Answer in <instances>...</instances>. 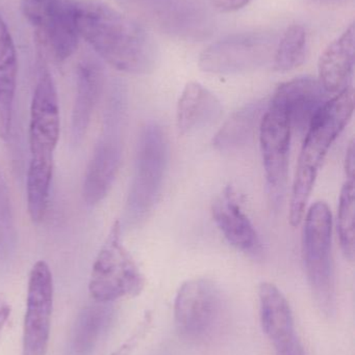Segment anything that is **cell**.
<instances>
[{
    "label": "cell",
    "instance_id": "4fadbf2b",
    "mask_svg": "<svg viewBox=\"0 0 355 355\" xmlns=\"http://www.w3.org/2000/svg\"><path fill=\"white\" fill-rule=\"evenodd\" d=\"M260 320L276 355H306L296 334L291 306L274 284L262 283L258 287Z\"/></svg>",
    "mask_w": 355,
    "mask_h": 355
},
{
    "label": "cell",
    "instance_id": "484cf974",
    "mask_svg": "<svg viewBox=\"0 0 355 355\" xmlns=\"http://www.w3.org/2000/svg\"><path fill=\"white\" fill-rule=\"evenodd\" d=\"M12 229L10 198L6 181L0 172V245L6 238L10 237Z\"/></svg>",
    "mask_w": 355,
    "mask_h": 355
},
{
    "label": "cell",
    "instance_id": "4316f807",
    "mask_svg": "<svg viewBox=\"0 0 355 355\" xmlns=\"http://www.w3.org/2000/svg\"><path fill=\"white\" fill-rule=\"evenodd\" d=\"M252 0H210L213 6L221 12H235L248 6Z\"/></svg>",
    "mask_w": 355,
    "mask_h": 355
},
{
    "label": "cell",
    "instance_id": "ffe728a7",
    "mask_svg": "<svg viewBox=\"0 0 355 355\" xmlns=\"http://www.w3.org/2000/svg\"><path fill=\"white\" fill-rule=\"evenodd\" d=\"M18 78V55L8 25L0 16V139L8 141L12 131Z\"/></svg>",
    "mask_w": 355,
    "mask_h": 355
},
{
    "label": "cell",
    "instance_id": "ac0fdd59",
    "mask_svg": "<svg viewBox=\"0 0 355 355\" xmlns=\"http://www.w3.org/2000/svg\"><path fill=\"white\" fill-rule=\"evenodd\" d=\"M218 98L198 83L185 85L177 103V128L181 135L195 132L216 122L222 114Z\"/></svg>",
    "mask_w": 355,
    "mask_h": 355
},
{
    "label": "cell",
    "instance_id": "9a60e30c",
    "mask_svg": "<svg viewBox=\"0 0 355 355\" xmlns=\"http://www.w3.org/2000/svg\"><path fill=\"white\" fill-rule=\"evenodd\" d=\"M212 213L217 227L231 245L249 256L258 257L262 254L260 237L242 210L233 188H226L215 200Z\"/></svg>",
    "mask_w": 355,
    "mask_h": 355
},
{
    "label": "cell",
    "instance_id": "603a6c76",
    "mask_svg": "<svg viewBox=\"0 0 355 355\" xmlns=\"http://www.w3.org/2000/svg\"><path fill=\"white\" fill-rule=\"evenodd\" d=\"M306 54V31L302 25H292L277 43L273 66L279 72L294 70L304 64Z\"/></svg>",
    "mask_w": 355,
    "mask_h": 355
},
{
    "label": "cell",
    "instance_id": "7c38bea8",
    "mask_svg": "<svg viewBox=\"0 0 355 355\" xmlns=\"http://www.w3.org/2000/svg\"><path fill=\"white\" fill-rule=\"evenodd\" d=\"M60 139V104L49 71L41 67L29 114L28 141L31 157H53Z\"/></svg>",
    "mask_w": 355,
    "mask_h": 355
},
{
    "label": "cell",
    "instance_id": "44dd1931",
    "mask_svg": "<svg viewBox=\"0 0 355 355\" xmlns=\"http://www.w3.org/2000/svg\"><path fill=\"white\" fill-rule=\"evenodd\" d=\"M265 106L263 102L247 104L233 112L213 139L215 149L221 152L233 151L249 143L261 122Z\"/></svg>",
    "mask_w": 355,
    "mask_h": 355
},
{
    "label": "cell",
    "instance_id": "2e32d148",
    "mask_svg": "<svg viewBox=\"0 0 355 355\" xmlns=\"http://www.w3.org/2000/svg\"><path fill=\"white\" fill-rule=\"evenodd\" d=\"M354 24H352L319 60V83L329 95H338L350 87L354 69Z\"/></svg>",
    "mask_w": 355,
    "mask_h": 355
},
{
    "label": "cell",
    "instance_id": "ba28073f",
    "mask_svg": "<svg viewBox=\"0 0 355 355\" xmlns=\"http://www.w3.org/2000/svg\"><path fill=\"white\" fill-rule=\"evenodd\" d=\"M117 95L108 110L104 135L94 150L83 179V200L90 206L97 205L108 196L122 160L126 107L121 94Z\"/></svg>",
    "mask_w": 355,
    "mask_h": 355
},
{
    "label": "cell",
    "instance_id": "9c48e42d",
    "mask_svg": "<svg viewBox=\"0 0 355 355\" xmlns=\"http://www.w3.org/2000/svg\"><path fill=\"white\" fill-rule=\"evenodd\" d=\"M223 312L220 289L208 279H192L179 287L175 296V327L188 340H204L219 327Z\"/></svg>",
    "mask_w": 355,
    "mask_h": 355
},
{
    "label": "cell",
    "instance_id": "7402d4cb",
    "mask_svg": "<svg viewBox=\"0 0 355 355\" xmlns=\"http://www.w3.org/2000/svg\"><path fill=\"white\" fill-rule=\"evenodd\" d=\"M53 157H31L26 176V204L33 223L45 218L49 206Z\"/></svg>",
    "mask_w": 355,
    "mask_h": 355
},
{
    "label": "cell",
    "instance_id": "277c9868",
    "mask_svg": "<svg viewBox=\"0 0 355 355\" xmlns=\"http://www.w3.org/2000/svg\"><path fill=\"white\" fill-rule=\"evenodd\" d=\"M167 159L168 145L162 127L147 123L140 135L135 174L125 206L127 225H138L154 210L162 190Z\"/></svg>",
    "mask_w": 355,
    "mask_h": 355
},
{
    "label": "cell",
    "instance_id": "d4e9b609",
    "mask_svg": "<svg viewBox=\"0 0 355 355\" xmlns=\"http://www.w3.org/2000/svg\"><path fill=\"white\" fill-rule=\"evenodd\" d=\"M151 323L152 314L150 312H146V314L144 315L143 318L133 331V335L118 349L115 350L112 355H133L140 342L146 337L148 331H149Z\"/></svg>",
    "mask_w": 355,
    "mask_h": 355
},
{
    "label": "cell",
    "instance_id": "6da1fadb",
    "mask_svg": "<svg viewBox=\"0 0 355 355\" xmlns=\"http://www.w3.org/2000/svg\"><path fill=\"white\" fill-rule=\"evenodd\" d=\"M76 26L96 53L113 68L129 74H147L156 64L154 40L133 19L99 0H79Z\"/></svg>",
    "mask_w": 355,
    "mask_h": 355
},
{
    "label": "cell",
    "instance_id": "8992f818",
    "mask_svg": "<svg viewBox=\"0 0 355 355\" xmlns=\"http://www.w3.org/2000/svg\"><path fill=\"white\" fill-rule=\"evenodd\" d=\"M76 0H21V10L40 47L56 62L70 58L79 46Z\"/></svg>",
    "mask_w": 355,
    "mask_h": 355
},
{
    "label": "cell",
    "instance_id": "30bf717a",
    "mask_svg": "<svg viewBox=\"0 0 355 355\" xmlns=\"http://www.w3.org/2000/svg\"><path fill=\"white\" fill-rule=\"evenodd\" d=\"M52 309L53 279L51 270L45 261H39L29 272L22 355L47 354Z\"/></svg>",
    "mask_w": 355,
    "mask_h": 355
},
{
    "label": "cell",
    "instance_id": "7a4b0ae2",
    "mask_svg": "<svg viewBox=\"0 0 355 355\" xmlns=\"http://www.w3.org/2000/svg\"><path fill=\"white\" fill-rule=\"evenodd\" d=\"M354 105V91L349 87L324 104L306 131V139L292 187L290 202L292 227H297L304 219L323 160L352 120Z\"/></svg>",
    "mask_w": 355,
    "mask_h": 355
},
{
    "label": "cell",
    "instance_id": "5bb4252c",
    "mask_svg": "<svg viewBox=\"0 0 355 355\" xmlns=\"http://www.w3.org/2000/svg\"><path fill=\"white\" fill-rule=\"evenodd\" d=\"M329 99V94L319 80L299 77L279 85L269 105L285 114L292 131L302 133Z\"/></svg>",
    "mask_w": 355,
    "mask_h": 355
},
{
    "label": "cell",
    "instance_id": "d6986e66",
    "mask_svg": "<svg viewBox=\"0 0 355 355\" xmlns=\"http://www.w3.org/2000/svg\"><path fill=\"white\" fill-rule=\"evenodd\" d=\"M113 315L108 304L94 302L83 306L71 329L68 355H93L110 329Z\"/></svg>",
    "mask_w": 355,
    "mask_h": 355
},
{
    "label": "cell",
    "instance_id": "e0dca14e",
    "mask_svg": "<svg viewBox=\"0 0 355 355\" xmlns=\"http://www.w3.org/2000/svg\"><path fill=\"white\" fill-rule=\"evenodd\" d=\"M76 76V96L71 127L73 139L75 141H81L87 133L94 110L104 91V69L96 60L87 58L79 62Z\"/></svg>",
    "mask_w": 355,
    "mask_h": 355
},
{
    "label": "cell",
    "instance_id": "f1b7e54d",
    "mask_svg": "<svg viewBox=\"0 0 355 355\" xmlns=\"http://www.w3.org/2000/svg\"><path fill=\"white\" fill-rule=\"evenodd\" d=\"M10 311L12 309L8 302L4 298L0 297V336L10 318Z\"/></svg>",
    "mask_w": 355,
    "mask_h": 355
},
{
    "label": "cell",
    "instance_id": "3957f363",
    "mask_svg": "<svg viewBox=\"0 0 355 355\" xmlns=\"http://www.w3.org/2000/svg\"><path fill=\"white\" fill-rule=\"evenodd\" d=\"M333 215L325 202H316L306 213L302 235L304 269L313 296L321 312L333 317L337 309L331 259Z\"/></svg>",
    "mask_w": 355,
    "mask_h": 355
},
{
    "label": "cell",
    "instance_id": "cb8c5ba5",
    "mask_svg": "<svg viewBox=\"0 0 355 355\" xmlns=\"http://www.w3.org/2000/svg\"><path fill=\"white\" fill-rule=\"evenodd\" d=\"M354 180H348L342 187L338 212V231L344 256L354 260Z\"/></svg>",
    "mask_w": 355,
    "mask_h": 355
},
{
    "label": "cell",
    "instance_id": "52a82bcc",
    "mask_svg": "<svg viewBox=\"0 0 355 355\" xmlns=\"http://www.w3.org/2000/svg\"><path fill=\"white\" fill-rule=\"evenodd\" d=\"M276 45L275 35L266 31L235 33L210 44L200 54L198 64L212 74L250 72L273 58Z\"/></svg>",
    "mask_w": 355,
    "mask_h": 355
},
{
    "label": "cell",
    "instance_id": "f546056e",
    "mask_svg": "<svg viewBox=\"0 0 355 355\" xmlns=\"http://www.w3.org/2000/svg\"><path fill=\"white\" fill-rule=\"evenodd\" d=\"M317 2H322V3H337V2L342 1V0H314Z\"/></svg>",
    "mask_w": 355,
    "mask_h": 355
},
{
    "label": "cell",
    "instance_id": "8fae6325",
    "mask_svg": "<svg viewBox=\"0 0 355 355\" xmlns=\"http://www.w3.org/2000/svg\"><path fill=\"white\" fill-rule=\"evenodd\" d=\"M260 122V144L271 204L279 207L285 196L292 128L285 114L269 105Z\"/></svg>",
    "mask_w": 355,
    "mask_h": 355
},
{
    "label": "cell",
    "instance_id": "5b68a950",
    "mask_svg": "<svg viewBox=\"0 0 355 355\" xmlns=\"http://www.w3.org/2000/svg\"><path fill=\"white\" fill-rule=\"evenodd\" d=\"M121 235V223L116 220L94 261L89 293L95 302L110 304L120 298L135 297L143 291L145 279L123 245Z\"/></svg>",
    "mask_w": 355,
    "mask_h": 355
},
{
    "label": "cell",
    "instance_id": "83f0119b",
    "mask_svg": "<svg viewBox=\"0 0 355 355\" xmlns=\"http://www.w3.org/2000/svg\"><path fill=\"white\" fill-rule=\"evenodd\" d=\"M354 143H350L347 151H346L345 170L348 180H354Z\"/></svg>",
    "mask_w": 355,
    "mask_h": 355
}]
</instances>
